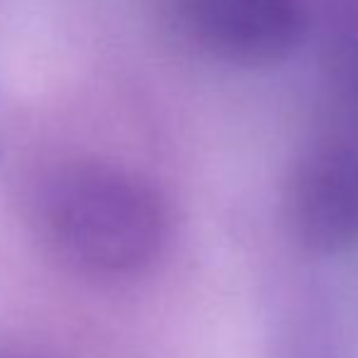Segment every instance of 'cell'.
Segmentation results:
<instances>
[{"instance_id": "obj_1", "label": "cell", "mask_w": 358, "mask_h": 358, "mask_svg": "<svg viewBox=\"0 0 358 358\" xmlns=\"http://www.w3.org/2000/svg\"><path fill=\"white\" fill-rule=\"evenodd\" d=\"M57 222L76 246L110 251L113 264L149 256L161 236L156 200L129 178L105 171H80L54 193Z\"/></svg>"}, {"instance_id": "obj_2", "label": "cell", "mask_w": 358, "mask_h": 358, "mask_svg": "<svg viewBox=\"0 0 358 358\" xmlns=\"http://www.w3.org/2000/svg\"><path fill=\"white\" fill-rule=\"evenodd\" d=\"M295 239L312 254H339L358 241V156L320 149L297 164L287 190Z\"/></svg>"}, {"instance_id": "obj_3", "label": "cell", "mask_w": 358, "mask_h": 358, "mask_svg": "<svg viewBox=\"0 0 358 358\" xmlns=\"http://www.w3.org/2000/svg\"><path fill=\"white\" fill-rule=\"evenodd\" d=\"M183 20L200 47L236 64L278 62L305 32L300 0H183Z\"/></svg>"}]
</instances>
